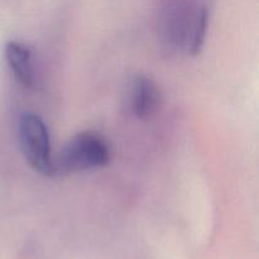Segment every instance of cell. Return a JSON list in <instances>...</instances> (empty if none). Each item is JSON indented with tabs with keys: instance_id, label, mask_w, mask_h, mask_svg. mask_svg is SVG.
<instances>
[{
	"instance_id": "cell-1",
	"label": "cell",
	"mask_w": 259,
	"mask_h": 259,
	"mask_svg": "<svg viewBox=\"0 0 259 259\" xmlns=\"http://www.w3.org/2000/svg\"><path fill=\"white\" fill-rule=\"evenodd\" d=\"M110 161V149L105 139L94 132L76 134L53 159L55 176L103 168Z\"/></svg>"
},
{
	"instance_id": "cell-2",
	"label": "cell",
	"mask_w": 259,
	"mask_h": 259,
	"mask_svg": "<svg viewBox=\"0 0 259 259\" xmlns=\"http://www.w3.org/2000/svg\"><path fill=\"white\" fill-rule=\"evenodd\" d=\"M19 143L24 158L34 171L43 176H55L50 133L39 115L27 113L20 116Z\"/></svg>"
},
{
	"instance_id": "cell-3",
	"label": "cell",
	"mask_w": 259,
	"mask_h": 259,
	"mask_svg": "<svg viewBox=\"0 0 259 259\" xmlns=\"http://www.w3.org/2000/svg\"><path fill=\"white\" fill-rule=\"evenodd\" d=\"M159 91L156 82L144 75H138L132 85V110L141 120L152 118L158 109Z\"/></svg>"
},
{
	"instance_id": "cell-4",
	"label": "cell",
	"mask_w": 259,
	"mask_h": 259,
	"mask_svg": "<svg viewBox=\"0 0 259 259\" xmlns=\"http://www.w3.org/2000/svg\"><path fill=\"white\" fill-rule=\"evenodd\" d=\"M5 58L14 77L24 88L34 85L35 72L32 51L27 45L10 40L5 46Z\"/></svg>"
},
{
	"instance_id": "cell-5",
	"label": "cell",
	"mask_w": 259,
	"mask_h": 259,
	"mask_svg": "<svg viewBox=\"0 0 259 259\" xmlns=\"http://www.w3.org/2000/svg\"><path fill=\"white\" fill-rule=\"evenodd\" d=\"M207 28V10L206 8H201L197 10V14L192 23L191 32V42H190V51L192 55H197L201 51L205 42V35H206Z\"/></svg>"
}]
</instances>
